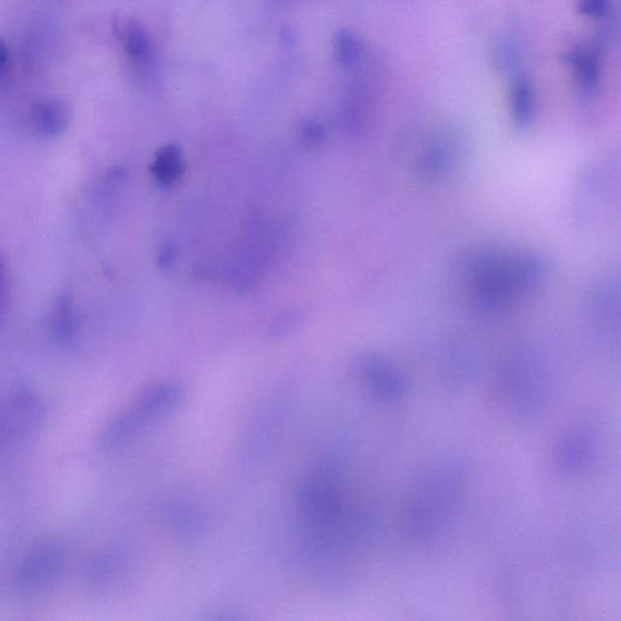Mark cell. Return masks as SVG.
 <instances>
[{
    "label": "cell",
    "instance_id": "6da1fadb",
    "mask_svg": "<svg viewBox=\"0 0 621 621\" xmlns=\"http://www.w3.org/2000/svg\"><path fill=\"white\" fill-rule=\"evenodd\" d=\"M471 491L469 467L446 460L430 467L409 493L403 528L410 543L427 546L458 522Z\"/></svg>",
    "mask_w": 621,
    "mask_h": 621
},
{
    "label": "cell",
    "instance_id": "7a4b0ae2",
    "mask_svg": "<svg viewBox=\"0 0 621 621\" xmlns=\"http://www.w3.org/2000/svg\"><path fill=\"white\" fill-rule=\"evenodd\" d=\"M463 270L476 304L498 312L517 295L540 288L548 277L549 265L540 255H506L481 249L467 256Z\"/></svg>",
    "mask_w": 621,
    "mask_h": 621
},
{
    "label": "cell",
    "instance_id": "3957f363",
    "mask_svg": "<svg viewBox=\"0 0 621 621\" xmlns=\"http://www.w3.org/2000/svg\"><path fill=\"white\" fill-rule=\"evenodd\" d=\"M548 369L531 353L514 357L500 379V400L510 419L526 424L540 417L550 400Z\"/></svg>",
    "mask_w": 621,
    "mask_h": 621
},
{
    "label": "cell",
    "instance_id": "277c9868",
    "mask_svg": "<svg viewBox=\"0 0 621 621\" xmlns=\"http://www.w3.org/2000/svg\"><path fill=\"white\" fill-rule=\"evenodd\" d=\"M355 373L362 389L376 402L397 403L407 395L406 376L395 363L379 353H364L358 357Z\"/></svg>",
    "mask_w": 621,
    "mask_h": 621
},
{
    "label": "cell",
    "instance_id": "5b68a950",
    "mask_svg": "<svg viewBox=\"0 0 621 621\" xmlns=\"http://www.w3.org/2000/svg\"><path fill=\"white\" fill-rule=\"evenodd\" d=\"M66 546L59 539L38 543L21 564L19 579L28 590H41L58 580L66 564Z\"/></svg>",
    "mask_w": 621,
    "mask_h": 621
},
{
    "label": "cell",
    "instance_id": "8992f818",
    "mask_svg": "<svg viewBox=\"0 0 621 621\" xmlns=\"http://www.w3.org/2000/svg\"><path fill=\"white\" fill-rule=\"evenodd\" d=\"M598 440L588 427H577L562 437L557 446L556 463L564 475L584 474L597 455Z\"/></svg>",
    "mask_w": 621,
    "mask_h": 621
},
{
    "label": "cell",
    "instance_id": "52a82bcc",
    "mask_svg": "<svg viewBox=\"0 0 621 621\" xmlns=\"http://www.w3.org/2000/svg\"><path fill=\"white\" fill-rule=\"evenodd\" d=\"M168 532L182 544H195L208 532V517L202 507L188 500H176L164 512Z\"/></svg>",
    "mask_w": 621,
    "mask_h": 621
},
{
    "label": "cell",
    "instance_id": "ba28073f",
    "mask_svg": "<svg viewBox=\"0 0 621 621\" xmlns=\"http://www.w3.org/2000/svg\"><path fill=\"white\" fill-rule=\"evenodd\" d=\"M184 387L174 381H162L142 390L134 406L145 415L148 421L167 417L184 402Z\"/></svg>",
    "mask_w": 621,
    "mask_h": 621
},
{
    "label": "cell",
    "instance_id": "9c48e42d",
    "mask_svg": "<svg viewBox=\"0 0 621 621\" xmlns=\"http://www.w3.org/2000/svg\"><path fill=\"white\" fill-rule=\"evenodd\" d=\"M564 65L572 72L580 91L590 95L600 84L602 65L600 54L591 45L579 44L563 54Z\"/></svg>",
    "mask_w": 621,
    "mask_h": 621
},
{
    "label": "cell",
    "instance_id": "30bf717a",
    "mask_svg": "<svg viewBox=\"0 0 621 621\" xmlns=\"http://www.w3.org/2000/svg\"><path fill=\"white\" fill-rule=\"evenodd\" d=\"M148 420L135 406L123 410L102 431L99 446L105 452H116L133 443L145 429Z\"/></svg>",
    "mask_w": 621,
    "mask_h": 621
},
{
    "label": "cell",
    "instance_id": "8fae6325",
    "mask_svg": "<svg viewBox=\"0 0 621 621\" xmlns=\"http://www.w3.org/2000/svg\"><path fill=\"white\" fill-rule=\"evenodd\" d=\"M33 128L44 136L64 134L70 125L71 111L65 101L49 99L37 102L32 108Z\"/></svg>",
    "mask_w": 621,
    "mask_h": 621
},
{
    "label": "cell",
    "instance_id": "7c38bea8",
    "mask_svg": "<svg viewBox=\"0 0 621 621\" xmlns=\"http://www.w3.org/2000/svg\"><path fill=\"white\" fill-rule=\"evenodd\" d=\"M460 145L455 140L442 139L434 142L424 151L420 158V172L429 178L444 175L461 157Z\"/></svg>",
    "mask_w": 621,
    "mask_h": 621
},
{
    "label": "cell",
    "instance_id": "4fadbf2b",
    "mask_svg": "<svg viewBox=\"0 0 621 621\" xmlns=\"http://www.w3.org/2000/svg\"><path fill=\"white\" fill-rule=\"evenodd\" d=\"M115 31L130 60L136 64H144L150 59V37L139 21L131 19V17H118L115 20Z\"/></svg>",
    "mask_w": 621,
    "mask_h": 621
},
{
    "label": "cell",
    "instance_id": "5bb4252c",
    "mask_svg": "<svg viewBox=\"0 0 621 621\" xmlns=\"http://www.w3.org/2000/svg\"><path fill=\"white\" fill-rule=\"evenodd\" d=\"M510 110L518 129H527L535 115L533 85L522 73L515 74L510 84Z\"/></svg>",
    "mask_w": 621,
    "mask_h": 621
},
{
    "label": "cell",
    "instance_id": "9a60e30c",
    "mask_svg": "<svg viewBox=\"0 0 621 621\" xmlns=\"http://www.w3.org/2000/svg\"><path fill=\"white\" fill-rule=\"evenodd\" d=\"M186 169L185 158L178 146L162 148L151 167L153 178L159 185L168 187L178 182Z\"/></svg>",
    "mask_w": 621,
    "mask_h": 621
},
{
    "label": "cell",
    "instance_id": "2e32d148",
    "mask_svg": "<svg viewBox=\"0 0 621 621\" xmlns=\"http://www.w3.org/2000/svg\"><path fill=\"white\" fill-rule=\"evenodd\" d=\"M122 564V555L116 550L102 551L90 561L87 579L90 584L107 585L122 571Z\"/></svg>",
    "mask_w": 621,
    "mask_h": 621
},
{
    "label": "cell",
    "instance_id": "e0dca14e",
    "mask_svg": "<svg viewBox=\"0 0 621 621\" xmlns=\"http://www.w3.org/2000/svg\"><path fill=\"white\" fill-rule=\"evenodd\" d=\"M363 49L361 39L351 31H339L334 36V58L340 66L349 68L358 65L363 56Z\"/></svg>",
    "mask_w": 621,
    "mask_h": 621
},
{
    "label": "cell",
    "instance_id": "ac0fdd59",
    "mask_svg": "<svg viewBox=\"0 0 621 621\" xmlns=\"http://www.w3.org/2000/svg\"><path fill=\"white\" fill-rule=\"evenodd\" d=\"M51 328L62 343L70 341L76 333V313L70 296H61L51 316Z\"/></svg>",
    "mask_w": 621,
    "mask_h": 621
},
{
    "label": "cell",
    "instance_id": "d6986e66",
    "mask_svg": "<svg viewBox=\"0 0 621 621\" xmlns=\"http://www.w3.org/2000/svg\"><path fill=\"white\" fill-rule=\"evenodd\" d=\"M612 0H575V8L581 16L588 19H603L611 10Z\"/></svg>",
    "mask_w": 621,
    "mask_h": 621
},
{
    "label": "cell",
    "instance_id": "ffe728a7",
    "mask_svg": "<svg viewBox=\"0 0 621 621\" xmlns=\"http://www.w3.org/2000/svg\"><path fill=\"white\" fill-rule=\"evenodd\" d=\"M10 294V279L7 262L0 255V316L7 310Z\"/></svg>",
    "mask_w": 621,
    "mask_h": 621
},
{
    "label": "cell",
    "instance_id": "44dd1931",
    "mask_svg": "<svg viewBox=\"0 0 621 621\" xmlns=\"http://www.w3.org/2000/svg\"><path fill=\"white\" fill-rule=\"evenodd\" d=\"M301 135L307 145L317 146L324 140V129L316 121H306L301 125Z\"/></svg>",
    "mask_w": 621,
    "mask_h": 621
},
{
    "label": "cell",
    "instance_id": "7402d4cb",
    "mask_svg": "<svg viewBox=\"0 0 621 621\" xmlns=\"http://www.w3.org/2000/svg\"><path fill=\"white\" fill-rule=\"evenodd\" d=\"M10 65V49L7 42L0 38V85H2L5 77L9 72Z\"/></svg>",
    "mask_w": 621,
    "mask_h": 621
},
{
    "label": "cell",
    "instance_id": "603a6c76",
    "mask_svg": "<svg viewBox=\"0 0 621 621\" xmlns=\"http://www.w3.org/2000/svg\"><path fill=\"white\" fill-rule=\"evenodd\" d=\"M173 258H174L173 248L172 247L165 248L161 256L162 264L163 265L169 264L170 260H172Z\"/></svg>",
    "mask_w": 621,
    "mask_h": 621
}]
</instances>
